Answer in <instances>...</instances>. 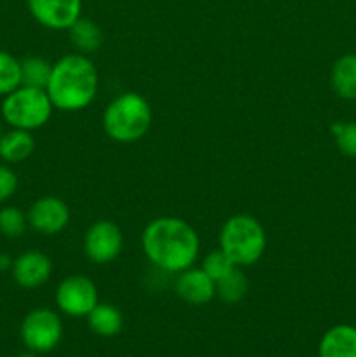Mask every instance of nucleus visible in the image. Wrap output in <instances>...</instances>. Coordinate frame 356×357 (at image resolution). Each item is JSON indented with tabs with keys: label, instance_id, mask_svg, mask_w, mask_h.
Returning a JSON list of instances; mask_svg holds the SVG:
<instances>
[{
	"label": "nucleus",
	"instance_id": "nucleus-1",
	"mask_svg": "<svg viewBox=\"0 0 356 357\" xmlns=\"http://www.w3.org/2000/svg\"><path fill=\"white\" fill-rule=\"evenodd\" d=\"M147 260L163 272L178 274L191 268L199 257V236L194 227L177 216H159L142 232Z\"/></svg>",
	"mask_w": 356,
	"mask_h": 357
},
{
	"label": "nucleus",
	"instance_id": "nucleus-2",
	"mask_svg": "<svg viewBox=\"0 0 356 357\" xmlns=\"http://www.w3.org/2000/svg\"><path fill=\"white\" fill-rule=\"evenodd\" d=\"M100 75L94 63L86 54L73 52L59 58L52 65L45 86L52 107L63 112H79L89 107L98 94Z\"/></svg>",
	"mask_w": 356,
	"mask_h": 357
},
{
	"label": "nucleus",
	"instance_id": "nucleus-3",
	"mask_svg": "<svg viewBox=\"0 0 356 357\" xmlns=\"http://www.w3.org/2000/svg\"><path fill=\"white\" fill-rule=\"evenodd\" d=\"M105 135L117 143L140 142L152 126V108L138 93H122L110 101L101 117Z\"/></svg>",
	"mask_w": 356,
	"mask_h": 357
},
{
	"label": "nucleus",
	"instance_id": "nucleus-4",
	"mask_svg": "<svg viewBox=\"0 0 356 357\" xmlns=\"http://www.w3.org/2000/svg\"><path fill=\"white\" fill-rule=\"evenodd\" d=\"M220 250L236 267H251L264 257L267 236L255 216L234 215L225 220L218 236Z\"/></svg>",
	"mask_w": 356,
	"mask_h": 357
},
{
	"label": "nucleus",
	"instance_id": "nucleus-5",
	"mask_svg": "<svg viewBox=\"0 0 356 357\" xmlns=\"http://www.w3.org/2000/svg\"><path fill=\"white\" fill-rule=\"evenodd\" d=\"M52 107L45 89L20 86L6 94L0 105V117L14 129L35 131L44 128L51 119Z\"/></svg>",
	"mask_w": 356,
	"mask_h": 357
},
{
	"label": "nucleus",
	"instance_id": "nucleus-6",
	"mask_svg": "<svg viewBox=\"0 0 356 357\" xmlns=\"http://www.w3.org/2000/svg\"><path fill=\"white\" fill-rule=\"evenodd\" d=\"M20 337L28 351L47 354L58 347L63 338L61 317L45 307L30 310L21 323Z\"/></svg>",
	"mask_w": 356,
	"mask_h": 357
},
{
	"label": "nucleus",
	"instance_id": "nucleus-7",
	"mask_svg": "<svg viewBox=\"0 0 356 357\" xmlns=\"http://www.w3.org/2000/svg\"><path fill=\"white\" fill-rule=\"evenodd\" d=\"M56 305L68 317H87L98 305V288L87 275L72 274L56 288Z\"/></svg>",
	"mask_w": 356,
	"mask_h": 357
},
{
	"label": "nucleus",
	"instance_id": "nucleus-8",
	"mask_svg": "<svg viewBox=\"0 0 356 357\" xmlns=\"http://www.w3.org/2000/svg\"><path fill=\"white\" fill-rule=\"evenodd\" d=\"M84 255L96 265H107L121 255L124 246L122 230L110 220H98L84 234Z\"/></svg>",
	"mask_w": 356,
	"mask_h": 357
},
{
	"label": "nucleus",
	"instance_id": "nucleus-9",
	"mask_svg": "<svg viewBox=\"0 0 356 357\" xmlns=\"http://www.w3.org/2000/svg\"><path fill=\"white\" fill-rule=\"evenodd\" d=\"M28 225L42 236H56L70 223V208L63 199L45 195L37 199L27 213Z\"/></svg>",
	"mask_w": 356,
	"mask_h": 357
},
{
	"label": "nucleus",
	"instance_id": "nucleus-10",
	"mask_svg": "<svg viewBox=\"0 0 356 357\" xmlns=\"http://www.w3.org/2000/svg\"><path fill=\"white\" fill-rule=\"evenodd\" d=\"M31 17L49 30H68L82 16V0H28Z\"/></svg>",
	"mask_w": 356,
	"mask_h": 357
},
{
	"label": "nucleus",
	"instance_id": "nucleus-11",
	"mask_svg": "<svg viewBox=\"0 0 356 357\" xmlns=\"http://www.w3.org/2000/svg\"><path fill=\"white\" fill-rule=\"evenodd\" d=\"M14 282L23 289H37L44 286L52 275V261L45 253L37 250L24 251L14 258L10 268Z\"/></svg>",
	"mask_w": 356,
	"mask_h": 357
},
{
	"label": "nucleus",
	"instance_id": "nucleus-12",
	"mask_svg": "<svg viewBox=\"0 0 356 357\" xmlns=\"http://www.w3.org/2000/svg\"><path fill=\"white\" fill-rule=\"evenodd\" d=\"M175 293L185 303L206 305L216 296V284L201 267H191L178 272V278L175 281Z\"/></svg>",
	"mask_w": 356,
	"mask_h": 357
},
{
	"label": "nucleus",
	"instance_id": "nucleus-13",
	"mask_svg": "<svg viewBox=\"0 0 356 357\" xmlns=\"http://www.w3.org/2000/svg\"><path fill=\"white\" fill-rule=\"evenodd\" d=\"M318 357H356V326L335 324L318 344Z\"/></svg>",
	"mask_w": 356,
	"mask_h": 357
},
{
	"label": "nucleus",
	"instance_id": "nucleus-14",
	"mask_svg": "<svg viewBox=\"0 0 356 357\" xmlns=\"http://www.w3.org/2000/svg\"><path fill=\"white\" fill-rule=\"evenodd\" d=\"M35 150V138L30 131L14 129L3 132L0 138V159L6 164H20Z\"/></svg>",
	"mask_w": 356,
	"mask_h": 357
},
{
	"label": "nucleus",
	"instance_id": "nucleus-15",
	"mask_svg": "<svg viewBox=\"0 0 356 357\" xmlns=\"http://www.w3.org/2000/svg\"><path fill=\"white\" fill-rule=\"evenodd\" d=\"M330 86L341 100H356V54H342L330 72Z\"/></svg>",
	"mask_w": 356,
	"mask_h": 357
},
{
	"label": "nucleus",
	"instance_id": "nucleus-16",
	"mask_svg": "<svg viewBox=\"0 0 356 357\" xmlns=\"http://www.w3.org/2000/svg\"><path fill=\"white\" fill-rule=\"evenodd\" d=\"M87 326L94 335L103 338H112L119 335L124 326L122 312L112 303H100L87 314Z\"/></svg>",
	"mask_w": 356,
	"mask_h": 357
},
{
	"label": "nucleus",
	"instance_id": "nucleus-17",
	"mask_svg": "<svg viewBox=\"0 0 356 357\" xmlns=\"http://www.w3.org/2000/svg\"><path fill=\"white\" fill-rule=\"evenodd\" d=\"M68 35L72 45L80 54H91V52L98 51L105 40L103 30L94 21L82 16L68 28Z\"/></svg>",
	"mask_w": 356,
	"mask_h": 357
},
{
	"label": "nucleus",
	"instance_id": "nucleus-18",
	"mask_svg": "<svg viewBox=\"0 0 356 357\" xmlns=\"http://www.w3.org/2000/svg\"><path fill=\"white\" fill-rule=\"evenodd\" d=\"M215 284L216 296L223 303H229V305H234V303H239L241 300H244V296L248 295V289H250V281L244 275V272L241 271V267L232 268L225 278L216 281Z\"/></svg>",
	"mask_w": 356,
	"mask_h": 357
},
{
	"label": "nucleus",
	"instance_id": "nucleus-19",
	"mask_svg": "<svg viewBox=\"0 0 356 357\" xmlns=\"http://www.w3.org/2000/svg\"><path fill=\"white\" fill-rule=\"evenodd\" d=\"M52 65L40 56H30L21 61V86L45 89L51 77Z\"/></svg>",
	"mask_w": 356,
	"mask_h": 357
},
{
	"label": "nucleus",
	"instance_id": "nucleus-20",
	"mask_svg": "<svg viewBox=\"0 0 356 357\" xmlns=\"http://www.w3.org/2000/svg\"><path fill=\"white\" fill-rule=\"evenodd\" d=\"M27 213L21 211L14 206H3L0 208V234L9 239H17L23 236L28 229Z\"/></svg>",
	"mask_w": 356,
	"mask_h": 357
},
{
	"label": "nucleus",
	"instance_id": "nucleus-21",
	"mask_svg": "<svg viewBox=\"0 0 356 357\" xmlns=\"http://www.w3.org/2000/svg\"><path fill=\"white\" fill-rule=\"evenodd\" d=\"M21 86V61L13 54L0 51V96L13 93Z\"/></svg>",
	"mask_w": 356,
	"mask_h": 357
},
{
	"label": "nucleus",
	"instance_id": "nucleus-22",
	"mask_svg": "<svg viewBox=\"0 0 356 357\" xmlns=\"http://www.w3.org/2000/svg\"><path fill=\"white\" fill-rule=\"evenodd\" d=\"M330 132L342 155L356 157V122H334Z\"/></svg>",
	"mask_w": 356,
	"mask_h": 357
},
{
	"label": "nucleus",
	"instance_id": "nucleus-23",
	"mask_svg": "<svg viewBox=\"0 0 356 357\" xmlns=\"http://www.w3.org/2000/svg\"><path fill=\"white\" fill-rule=\"evenodd\" d=\"M201 268L216 282L222 278H225L232 268H236V265H234L232 261H230V258L218 248V250L206 255V258L201 264Z\"/></svg>",
	"mask_w": 356,
	"mask_h": 357
},
{
	"label": "nucleus",
	"instance_id": "nucleus-24",
	"mask_svg": "<svg viewBox=\"0 0 356 357\" xmlns=\"http://www.w3.org/2000/svg\"><path fill=\"white\" fill-rule=\"evenodd\" d=\"M17 190V174L6 164H0V204L9 201Z\"/></svg>",
	"mask_w": 356,
	"mask_h": 357
},
{
	"label": "nucleus",
	"instance_id": "nucleus-25",
	"mask_svg": "<svg viewBox=\"0 0 356 357\" xmlns=\"http://www.w3.org/2000/svg\"><path fill=\"white\" fill-rule=\"evenodd\" d=\"M14 258H10L9 255L0 253V271H10L13 268Z\"/></svg>",
	"mask_w": 356,
	"mask_h": 357
},
{
	"label": "nucleus",
	"instance_id": "nucleus-26",
	"mask_svg": "<svg viewBox=\"0 0 356 357\" xmlns=\"http://www.w3.org/2000/svg\"><path fill=\"white\" fill-rule=\"evenodd\" d=\"M16 357H38V354H37V352L28 351V352H21V354L16 356Z\"/></svg>",
	"mask_w": 356,
	"mask_h": 357
},
{
	"label": "nucleus",
	"instance_id": "nucleus-27",
	"mask_svg": "<svg viewBox=\"0 0 356 357\" xmlns=\"http://www.w3.org/2000/svg\"><path fill=\"white\" fill-rule=\"evenodd\" d=\"M2 117H0V138H2V135H3V126H2Z\"/></svg>",
	"mask_w": 356,
	"mask_h": 357
}]
</instances>
